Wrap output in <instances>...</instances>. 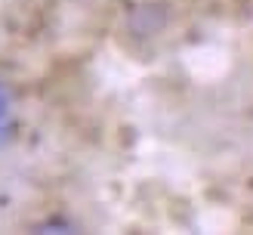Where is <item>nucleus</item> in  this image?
<instances>
[{
    "instance_id": "nucleus-1",
    "label": "nucleus",
    "mask_w": 253,
    "mask_h": 235,
    "mask_svg": "<svg viewBox=\"0 0 253 235\" xmlns=\"http://www.w3.org/2000/svg\"><path fill=\"white\" fill-rule=\"evenodd\" d=\"M6 108H9V93L3 90V84H0V121H3V115H6Z\"/></svg>"
},
{
    "instance_id": "nucleus-2",
    "label": "nucleus",
    "mask_w": 253,
    "mask_h": 235,
    "mask_svg": "<svg viewBox=\"0 0 253 235\" xmlns=\"http://www.w3.org/2000/svg\"><path fill=\"white\" fill-rule=\"evenodd\" d=\"M6 140H9V130H6V124H3V121H0V145H3Z\"/></svg>"
}]
</instances>
